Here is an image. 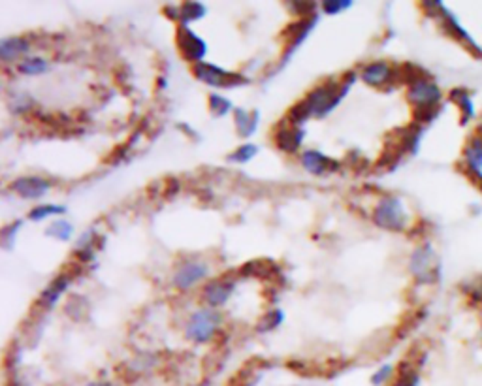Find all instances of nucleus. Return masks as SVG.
Returning a JSON list of instances; mask_svg holds the SVG:
<instances>
[{
  "label": "nucleus",
  "mask_w": 482,
  "mask_h": 386,
  "mask_svg": "<svg viewBox=\"0 0 482 386\" xmlns=\"http://www.w3.org/2000/svg\"><path fill=\"white\" fill-rule=\"evenodd\" d=\"M356 72H347L343 75V80L341 81H332L328 80L326 83H322L316 89L307 95L306 102L309 106L311 113H313V117H326L328 113L332 112L338 107V104L347 97L348 89L354 85V81H356Z\"/></svg>",
  "instance_id": "1"
},
{
  "label": "nucleus",
  "mask_w": 482,
  "mask_h": 386,
  "mask_svg": "<svg viewBox=\"0 0 482 386\" xmlns=\"http://www.w3.org/2000/svg\"><path fill=\"white\" fill-rule=\"evenodd\" d=\"M409 269L414 275L417 283L420 284H434L439 281L441 277V264L437 260L434 247L429 243L417 247L414 252L411 254V262H409Z\"/></svg>",
  "instance_id": "2"
},
{
  "label": "nucleus",
  "mask_w": 482,
  "mask_h": 386,
  "mask_svg": "<svg viewBox=\"0 0 482 386\" xmlns=\"http://www.w3.org/2000/svg\"><path fill=\"white\" fill-rule=\"evenodd\" d=\"M373 223L379 228L390 232H403L407 226V211L403 208L402 200L396 196H385L379 200L373 211Z\"/></svg>",
  "instance_id": "3"
},
{
  "label": "nucleus",
  "mask_w": 482,
  "mask_h": 386,
  "mask_svg": "<svg viewBox=\"0 0 482 386\" xmlns=\"http://www.w3.org/2000/svg\"><path fill=\"white\" fill-rule=\"evenodd\" d=\"M219 324L220 315L215 309L208 307V309H200V311L191 315L185 333H187V339H191L194 343H209L217 336Z\"/></svg>",
  "instance_id": "4"
},
{
  "label": "nucleus",
  "mask_w": 482,
  "mask_h": 386,
  "mask_svg": "<svg viewBox=\"0 0 482 386\" xmlns=\"http://www.w3.org/2000/svg\"><path fill=\"white\" fill-rule=\"evenodd\" d=\"M193 72L200 81H204L208 85L223 87V89H225V87L226 89H230V87H240L249 83V80H247L245 75L237 74V72H228L225 70V68H219V66L209 65V63H198V65H194Z\"/></svg>",
  "instance_id": "5"
},
{
  "label": "nucleus",
  "mask_w": 482,
  "mask_h": 386,
  "mask_svg": "<svg viewBox=\"0 0 482 386\" xmlns=\"http://www.w3.org/2000/svg\"><path fill=\"white\" fill-rule=\"evenodd\" d=\"M318 23V16L309 17V19H296L294 23H290L289 27L284 28V40H286V48H284V53L281 57V68H283L286 63L290 60V57L298 51L301 43L306 42V38L309 36L311 31L315 28V25Z\"/></svg>",
  "instance_id": "6"
},
{
  "label": "nucleus",
  "mask_w": 482,
  "mask_h": 386,
  "mask_svg": "<svg viewBox=\"0 0 482 386\" xmlns=\"http://www.w3.org/2000/svg\"><path fill=\"white\" fill-rule=\"evenodd\" d=\"M177 48H179L183 59L193 63V65L204 63L202 59L208 53V43L200 36H196L188 27H179V31H177Z\"/></svg>",
  "instance_id": "7"
},
{
  "label": "nucleus",
  "mask_w": 482,
  "mask_h": 386,
  "mask_svg": "<svg viewBox=\"0 0 482 386\" xmlns=\"http://www.w3.org/2000/svg\"><path fill=\"white\" fill-rule=\"evenodd\" d=\"M409 102L414 104V107H437L443 98V92L432 80L418 81L414 85L409 87Z\"/></svg>",
  "instance_id": "8"
},
{
  "label": "nucleus",
  "mask_w": 482,
  "mask_h": 386,
  "mask_svg": "<svg viewBox=\"0 0 482 386\" xmlns=\"http://www.w3.org/2000/svg\"><path fill=\"white\" fill-rule=\"evenodd\" d=\"M205 277H208V264L200 262V260H191V262L183 264L181 268L176 272L173 286L179 290H188Z\"/></svg>",
  "instance_id": "9"
},
{
  "label": "nucleus",
  "mask_w": 482,
  "mask_h": 386,
  "mask_svg": "<svg viewBox=\"0 0 482 386\" xmlns=\"http://www.w3.org/2000/svg\"><path fill=\"white\" fill-rule=\"evenodd\" d=\"M437 19H441V23H443V31H445L449 36H452L454 40H458V42H461L464 45H467L469 48V51H471L473 55H477V57H482V48L478 45L475 40H473L469 34H467V31L464 27H461L460 23H458V19H456L452 14H450L446 8H443L439 14V17Z\"/></svg>",
  "instance_id": "10"
},
{
  "label": "nucleus",
  "mask_w": 482,
  "mask_h": 386,
  "mask_svg": "<svg viewBox=\"0 0 482 386\" xmlns=\"http://www.w3.org/2000/svg\"><path fill=\"white\" fill-rule=\"evenodd\" d=\"M72 277H74V275H70L66 269L65 272H60V274L42 290V294L38 298L36 306L40 307L42 311H51V309L57 306V301H59V298L63 296V292H65V290L68 289V284L72 283Z\"/></svg>",
  "instance_id": "11"
},
{
  "label": "nucleus",
  "mask_w": 482,
  "mask_h": 386,
  "mask_svg": "<svg viewBox=\"0 0 482 386\" xmlns=\"http://www.w3.org/2000/svg\"><path fill=\"white\" fill-rule=\"evenodd\" d=\"M304 138H306V130L301 129V127H294V124L290 123L279 124L274 134L275 145H277V149L283 151V153H298Z\"/></svg>",
  "instance_id": "12"
},
{
  "label": "nucleus",
  "mask_w": 482,
  "mask_h": 386,
  "mask_svg": "<svg viewBox=\"0 0 482 386\" xmlns=\"http://www.w3.org/2000/svg\"><path fill=\"white\" fill-rule=\"evenodd\" d=\"M11 188H14V193L19 194L21 198L38 200L48 193L49 188H51V185H49V181L42 179V177L23 176L17 177L16 181L11 183Z\"/></svg>",
  "instance_id": "13"
},
{
  "label": "nucleus",
  "mask_w": 482,
  "mask_h": 386,
  "mask_svg": "<svg viewBox=\"0 0 482 386\" xmlns=\"http://www.w3.org/2000/svg\"><path fill=\"white\" fill-rule=\"evenodd\" d=\"M301 164L306 168L309 173H315V176H322V173H330V172H338L339 170V162L326 156L321 151H304L301 153Z\"/></svg>",
  "instance_id": "14"
},
{
  "label": "nucleus",
  "mask_w": 482,
  "mask_h": 386,
  "mask_svg": "<svg viewBox=\"0 0 482 386\" xmlns=\"http://www.w3.org/2000/svg\"><path fill=\"white\" fill-rule=\"evenodd\" d=\"M464 162H466L467 176L482 173V127L469 138L464 147Z\"/></svg>",
  "instance_id": "15"
},
{
  "label": "nucleus",
  "mask_w": 482,
  "mask_h": 386,
  "mask_svg": "<svg viewBox=\"0 0 482 386\" xmlns=\"http://www.w3.org/2000/svg\"><path fill=\"white\" fill-rule=\"evenodd\" d=\"M241 277H258V279L274 281L281 277V269L274 260L268 258H260V260H251L240 269Z\"/></svg>",
  "instance_id": "16"
},
{
  "label": "nucleus",
  "mask_w": 482,
  "mask_h": 386,
  "mask_svg": "<svg viewBox=\"0 0 482 386\" xmlns=\"http://www.w3.org/2000/svg\"><path fill=\"white\" fill-rule=\"evenodd\" d=\"M234 294V283L230 279H217L204 289V301L211 309L225 306Z\"/></svg>",
  "instance_id": "17"
},
{
  "label": "nucleus",
  "mask_w": 482,
  "mask_h": 386,
  "mask_svg": "<svg viewBox=\"0 0 482 386\" xmlns=\"http://www.w3.org/2000/svg\"><path fill=\"white\" fill-rule=\"evenodd\" d=\"M362 80L371 87H382L394 81V68L385 60L371 63L362 70Z\"/></svg>",
  "instance_id": "18"
},
{
  "label": "nucleus",
  "mask_w": 482,
  "mask_h": 386,
  "mask_svg": "<svg viewBox=\"0 0 482 386\" xmlns=\"http://www.w3.org/2000/svg\"><path fill=\"white\" fill-rule=\"evenodd\" d=\"M28 49H31V43L27 38L11 36L0 40V57L4 63H11V60L19 59L21 55H27Z\"/></svg>",
  "instance_id": "19"
},
{
  "label": "nucleus",
  "mask_w": 482,
  "mask_h": 386,
  "mask_svg": "<svg viewBox=\"0 0 482 386\" xmlns=\"http://www.w3.org/2000/svg\"><path fill=\"white\" fill-rule=\"evenodd\" d=\"M234 119H236L237 134L241 138H251L258 129V119H260V113L258 112H245V109H234Z\"/></svg>",
  "instance_id": "20"
},
{
  "label": "nucleus",
  "mask_w": 482,
  "mask_h": 386,
  "mask_svg": "<svg viewBox=\"0 0 482 386\" xmlns=\"http://www.w3.org/2000/svg\"><path fill=\"white\" fill-rule=\"evenodd\" d=\"M450 100L460 107L461 123L467 124L475 117V102H473L469 91H466V89H454V91L450 92Z\"/></svg>",
  "instance_id": "21"
},
{
  "label": "nucleus",
  "mask_w": 482,
  "mask_h": 386,
  "mask_svg": "<svg viewBox=\"0 0 482 386\" xmlns=\"http://www.w3.org/2000/svg\"><path fill=\"white\" fill-rule=\"evenodd\" d=\"M98 234L95 228L91 230H87L83 236L80 237V242H77V249H75V257L80 262H91L95 260V245H97Z\"/></svg>",
  "instance_id": "22"
},
{
  "label": "nucleus",
  "mask_w": 482,
  "mask_h": 386,
  "mask_svg": "<svg viewBox=\"0 0 482 386\" xmlns=\"http://www.w3.org/2000/svg\"><path fill=\"white\" fill-rule=\"evenodd\" d=\"M179 14H181L179 21H181L183 27H187L188 23L200 21L208 14V10L202 2H185V4L179 6Z\"/></svg>",
  "instance_id": "23"
},
{
  "label": "nucleus",
  "mask_w": 482,
  "mask_h": 386,
  "mask_svg": "<svg viewBox=\"0 0 482 386\" xmlns=\"http://www.w3.org/2000/svg\"><path fill=\"white\" fill-rule=\"evenodd\" d=\"M392 386H420V375L414 370V365H411L409 362H403L400 365V371H397L396 381Z\"/></svg>",
  "instance_id": "24"
},
{
  "label": "nucleus",
  "mask_w": 482,
  "mask_h": 386,
  "mask_svg": "<svg viewBox=\"0 0 482 386\" xmlns=\"http://www.w3.org/2000/svg\"><path fill=\"white\" fill-rule=\"evenodd\" d=\"M74 234V226L70 225L68 220L65 219H57L55 223L48 226V230H45V236L55 237L57 242H68L70 237Z\"/></svg>",
  "instance_id": "25"
},
{
  "label": "nucleus",
  "mask_w": 482,
  "mask_h": 386,
  "mask_svg": "<svg viewBox=\"0 0 482 386\" xmlns=\"http://www.w3.org/2000/svg\"><path fill=\"white\" fill-rule=\"evenodd\" d=\"M309 117H313V113H311L309 106L304 100V102H298L290 107L289 113H286V123L294 124V127H301Z\"/></svg>",
  "instance_id": "26"
},
{
  "label": "nucleus",
  "mask_w": 482,
  "mask_h": 386,
  "mask_svg": "<svg viewBox=\"0 0 482 386\" xmlns=\"http://www.w3.org/2000/svg\"><path fill=\"white\" fill-rule=\"evenodd\" d=\"M17 70L25 75H40L49 70V65L40 57H31V59L23 60L21 65L17 66Z\"/></svg>",
  "instance_id": "27"
},
{
  "label": "nucleus",
  "mask_w": 482,
  "mask_h": 386,
  "mask_svg": "<svg viewBox=\"0 0 482 386\" xmlns=\"http://www.w3.org/2000/svg\"><path fill=\"white\" fill-rule=\"evenodd\" d=\"M284 315L281 309H272V311L268 313V315H264L262 318H260V322H258L257 330L260 333H266V332H272V330H275V328L283 322Z\"/></svg>",
  "instance_id": "28"
},
{
  "label": "nucleus",
  "mask_w": 482,
  "mask_h": 386,
  "mask_svg": "<svg viewBox=\"0 0 482 386\" xmlns=\"http://www.w3.org/2000/svg\"><path fill=\"white\" fill-rule=\"evenodd\" d=\"M87 300L83 298V296H72L68 300V304H66L65 311L66 315H70L74 321H80V318H83L87 313Z\"/></svg>",
  "instance_id": "29"
},
{
  "label": "nucleus",
  "mask_w": 482,
  "mask_h": 386,
  "mask_svg": "<svg viewBox=\"0 0 482 386\" xmlns=\"http://www.w3.org/2000/svg\"><path fill=\"white\" fill-rule=\"evenodd\" d=\"M34 107V100L31 95H27V92H17L16 97L11 98L10 100V109L11 113H25V112H31Z\"/></svg>",
  "instance_id": "30"
},
{
  "label": "nucleus",
  "mask_w": 482,
  "mask_h": 386,
  "mask_svg": "<svg viewBox=\"0 0 482 386\" xmlns=\"http://www.w3.org/2000/svg\"><path fill=\"white\" fill-rule=\"evenodd\" d=\"M66 213V208L63 205H53V204H42L36 205L34 210H31L28 217L33 220H43L45 217H51V215H63Z\"/></svg>",
  "instance_id": "31"
},
{
  "label": "nucleus",
  "mask_w": 482,
  "mask_h": 386,
  "mask_svg": "<svg viewBox=\"0 0 482 386\" xmlns=\"http://www.w3.org/2000/svg\"><path fill=\"white\" fill-rule=\"evenodd\" d=\"M289 10L298 16V19H309L316 16V4L315 2H286Z\"/></svg>",
  "instance_id": "32"
},
{
  "label": "nucleus",
  "mask_w": 482,
  "mask_h": 386,
  "mask_svg": "<svg viewBox=\"0 0 482 386\" xmlns=\"http://www.w3.org/2000/svg\"><path fill=\"white\" fill-rule=\"evenodd\" d=\"M258 153V147L255 144H245L241 145L240 149H236L232 155H228V161L237 162V164H243V162H249L251 159H255V155Z\"/></svg>",
  "instance_id": "33"
},
{
  "label": "nucleus",
  "mask_w": 482,
  "mask_h": 386,
  "mask_svg": "<svg viewBox=\"0 0 482 386\" xmlns=\"http://www.w3.org/2000/svg\"><path fill=\"white\" fill-rule=\"evenodd\" d=\"M209 109H211L217 117H225L226 113L232 109V102L228 98L220 97V95H211V97H209Z\"/></svg>",
  "instance_id": "34"
},
{
  "label": "nucleus",
  "mask_w": 482,
  "mask_h": 386,
  "mask_svg": "<svg viewBox=\"0 0 482 386\" xmlns=\"http://www.w3.org/2000/svg\"><path fill=\"white\" fill-rule=\"evenodd\" d=\"M392 377H394V365H392V364L380 365L379 370L373 373V377H371V385L382 386V385H386L388 381H392Z\"/></svg>",
  "instance_id": "35"
},
{
  "label": "nucleus",
  "mask_w": 482,
  "mask_h": 386,
  "mask_svg": "<svg viewBox=\"0 0 482 386\" xmlns=\"http://www.w3.org/2000/svg\"><path fill=\"white\" fill-rule=\"evenodd\" d=\"M353 6L350 0H326V2H322V10L326 11L328 16H336L339 11L348 10Z\"/></svg>",
  "instance_id": "36"
},
{
  "label": "nucleus",
  "mask_w": 482,
  "mask_h": 386,
  "mask_svg": "<svg viewBox=\"0 0 482 386\" xmlns=\"http://www.w3.org/2000/svg\"><path fill=\"white\" fill-rule=\"evenodd\" d=\"M21 225H23L21 220H16L14 225L6 226L4 230H2V243H4L6 249H10V247L16 243V236L17 232H19V228H21Z\"/></svg>",
  "instance_id": "37"
},
{
  "label": "nucleus",
  "mask_w": 482,
  "mask_h": 386,
  "mask_svg": "<svg viewBox=\"0 0 482 386\" xmlns=\"http://www.w3.org/2000/svg\"><path fill=\"white\" fill-rule=\"evenodd\" d=\"M179 188H181L179 181H177L176 177H170V179L166 181V191H164V196H166V198H173V196L179 193Z\"/></svg>",
  "instance_id": "38"
},
{
  "label": "nucleus",
  "mask_w": 482,
  "mask_h": 386,
  "mask_svg": "<svg viewBox=\"0 0 482 386\" xmlns=\"http://www.w3.org/2000/svg\"><path fill=\"white\" fill-rule=\"evenodd\" d=\"M164 14H166L170 19H173V21H179V16H181L177 6H166V8H164Z\"/></svg>",
  "instance_id": "39"
},
{
  "label": "nucleus",
  "mask_w": 482,
  "mask_h": 386,
  "mask_svg": "<svg viewBox=\"0 0 482 386\" xmlns=\"http://www.w3.org/2000/svg\"><path fill=\"white\" fill-rule=\"evenodd\" d=\"M469 177H471L473 183H475V185H477V187L482 191V173H477V176H469Z\"/></svg>",
  "instance_id": "40"
},
{
  "label": "nucleus",
  "mask_w": 482,
  "mask_h": 386,
  "mask_svg": "<svg viewBox=\"0 0 482 386\" xmlns=\"http://www.w3.org/2000/svg\"><path fill=\"white\" fill-rule=\"evenodd\" d=\"M87 386H113L112 382H106V381H95V382H89Z\"/></svg>",
  "instance_id": "41"
}]
</instances>
